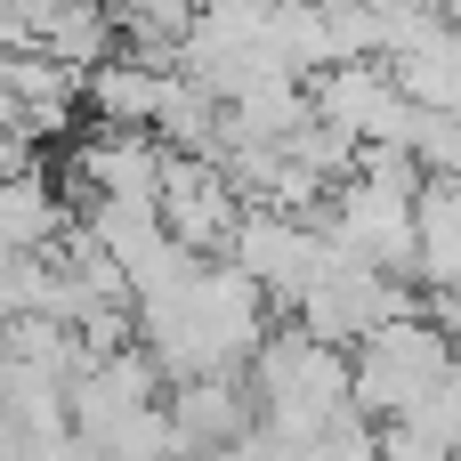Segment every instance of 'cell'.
<instances>
[{"label":"cell","instance_id":"3","mask_svg":"<svg viewBox=\"0 0 461 461\" xmlns=\"http://www.w3.org/2000/svg\"><path fill=\"white\" fill-rule=\"evenodd\" d=\"M154 461H170V454H154Z\"/></svg>","mask_w":461,"mask_h":461},{"label":"cell","instance_id":"1","mask_svg":"<svg viewBox=\"0 0 461 461\" xmlns=\"http://www.w3.org/2000/svg\"><path fill=\"white\" fill-rule=\"evenodd\" d=\"M365 340V357L348 365V397L365 405V413H405L454 357H446V340L429 332V324H405V316H389V324H373V332H357Z\"/></svg>","mask_w":461,"mask_h":461},{"label":"cell","instance_id":"2","mask_svg":"<svg viewBox=\"0 0 461 461\" xmlns=\"http://www.w3.org/2000/svg\"><path fill=\"white\" fill-rule=\"evenodd\" d=\"M57 235V203L32 170H0V259L8 251H41Z\"/></svg>","mask_w":461,"mask_h":461}]
</instances>
